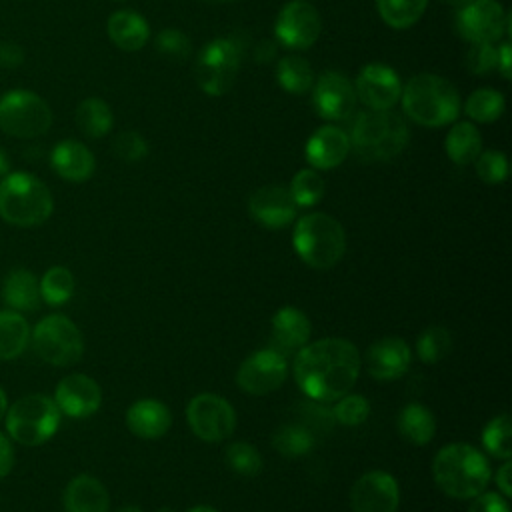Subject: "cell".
<instances>
[{"instance_id":"34","label":"cell","mask_w":512,"mask_h":512,"mask_svg":"<svg viewBox=\"0 0 512 512\" xmlns=\"http://www.w3.org/2000/svg\"><path fill=\"white\" fill-rule=\"evenodd\" d=\"M272 446L286 458H300L314 448V436L306 426L284 424L272 434Z\"/></svg>"},{"instance_id":"16","label":"cell","mask_w":512,"mask_h":512,"mask_svg":"<svg viewBox=\"0 0 512 512\" xmlns=\"http://www.w3.org/2000/svg\"><path fill=\"white\" fill-rule=\"evenodd\" d=\"M354 90L356 98L370 110H392L400 100L402 84L390 66L372 62L360 70Z\"/></svg>"},{"instance_id":"21","label":"cell","mask_w":512,"mask_h":512,"mask_svg":"<svg viewBox=\"0 0 512 512\" xmlns=\"http://www.w3.org/2000/svg\"><path fill=\"white\" fill-rule=\"evenodd\" d=\"M350 152V138L342 128L332 124L318 128L306 142L304 154L312 168L332 170L340 166Z\"/></svg>"},{"instance_id":"43","label":"cell","mask_w":512,"mask_h":512,"mask_svg":"<svg viewBox=\"0 0 512 512\" xmlns=\"http://www.w3.org/2000/svg\"><path fill=\"white\" fill-rule=\"evenodd\" d=\"M156 52L170 58V60H186L190 54V40L184 32L176 30V28H166L162 30L156 40H154Z\"/></svg>"},{"instance_id":"9","label":"cell","mask_w":512,"mask_h":512,"mask_svg":"<svg viewBox=\"0 0 512 512\" xmlns=\"http://www.w3.org/2000/svg\"><path fill=\"white\" fill-rule=\"evenodd\" d=\"M52 124L50 106L30 90H10L0 98V128L14 138H36Z\"/></svg>"},{"instance_id":"22","label":"cell","mask_w":512,"mask_h":512,"mask_svg":"<svg viewBox=\"0 0 512 512\" xmlns=\"http://www.w3.org/2000/svg\"><path fill=\"white\" fill-rule=\"evenodd\" d=\"M310 320L296 306H284L272 316V342L274 350L280 354L298 352L308 344L310 338Z\"/></svg>"},{"instance_id":"11","label":"cell","mask_w":512,"mask_h":512,"mask_svg":"<svg viewBox=\"0 0 512 512\" xmlns=\"http://www.w3.org/2000/svg\"><path fill=\"white\" fill-rule=\"evenodd\" d=\"M186 420L190 430L204 442H222L232 436L236 428V412L232 404L210 392H202L188 402Z\"/></svg>"},{"instance_id":"28","label":"cell","mask_w":512,"mask_h":512,"mask_svg":"<svg viewBox=\"0 0 512 512\" xmlns=\"http://www.w3.org/2000/svg\"><path fill=\"white\" fill-rule=\"evenodd\" d=\"M30 344V324L16 310H0V360L18 358Z\"/></svg>"},{"instance_id":"6","label":"cell","mask_w":512,"mask_h":512,"mask_svg":"<svg viewBox=\"0 0 512 512\" xmlns=\"http://www.w3.org/2000/svg\"><path fill=\"white\" fill-rule=\"evenodd\" d=\"M292 244L304 264L316 270H328L344 256L346 234L336 218L324 212H310L298 218Z\"/></svg>"},{"instance_id":"8","label":"cell","mask_w":512,"mask_h":512,"mask_svg":"<svg viewBox=\"0 0 512 512\" xmlns=\"http://www.w3.org/2000/svg\"><path fill=\"white\" fill-rule=\"evenodd\" d=\"M30 342L36 354L52 366H72L84 354L80 328L62 314L44 316L30 330Z\"/></svg>"},{"instance_id":"53","label":"cell","mask_w":512,"mask_h":512,"mask_svg":"<svg viewBox=\"0 0 512 512\" xmlns=\"http://www.w3.org/2000/svg\"><path fill=\"white\" fill-rule=\"evenodd\" d=\"M6 408H8V398H6V394H4V390H2V386H0V420H2L4 414H6Z\"/></svg>"},{"instance_id":"3","label":"cell","mask_w":512,"mask_h":512,"mask_svg":"<svg viewBox=\"0 0 512 512\" xmlns=\"http://www.w3.org/2000/svg\"><path fill=\"white\" fill-rule=\"evenodd\" d=\"M400 100L404 114L426 128L454 122L462 108L458 90L446 78L428 72L412 76L402 88Z\"/></svg>"},{"instance_id":"25","label":"cell","mask_w":512,"mask_h":512,"mask_svg":"<svg viewBox=\"0 0 512 512\" xmlns=\"http://www.w3.org/2000/svg\"><path fill=\"white\" fill-rule=\"evenodd\" d=\"M64 510L66 512H108L110 494L98 478L90 474H78L68 482L64 490Z\"/></svg>"},{"instance_id":"13","label":"cell","mask_w":512,"mask_h":512,"mask_svg":"<svg viewBox=\"0 0 512 512\" xmlns=\"http://www.w3.org/2000/svg\"><path fill=\"white\" fill-rule=\"evenodd\" d=\"M322 30L318 10L306 0H290L282 6L274 22V34L280 44L292 50L310 48Z\"/></svg>"},{"instance_id":"30","label":"cell","mask_w":512,"mask_h":512,"mask_svg":"<svg viewBox=\"0 0 512 512\" xmlns=\"http://www.w3.org/2000/svg\"><path fill=\"white\" fill-rule=\"evenodd\" d=\"M398 430L410 444L424 446L436 434L434 414L424 404L410 402L398 414Z\"/></svg>"},{"instance_id":"48","label":"cell","mask_w":512,"mask_h":512,"mask_svg":"<svg viewBox=\"0 0 512 512\" xmlns=\"http://www.w3.org/2000/svg\"><path fill=\"white\" fill-rule=\"evenodd\" d=\"M14 466V448L12 442L0 432V480L10 474Z\"/></svg>"},{"instance_id":"10","label":"cell","mask_w":512,"mask_h":512,"mask_svg":"<svg viewBox=\"0 0 512 512\" xmlns=\"http://www.w3.org/2000/svg\"><path fill=\"white\" fill-rule=\"evenodd\" d=\"M240 70V48L230 38H216L208 42L194 66V76L202 92L208 96L226 94Z\"/></svg>"},{"instance_id":"20","label":"cell","mask_w":512,"mask_h":512,"mask_svg":"<svg viewBox=\"0 0 512 512\" xmlns=\"http://www.w3.org/2000/svg\"><path fill=\"white\" fill-rule=\"evenodd\" d=\"M412 362L410 346L402 338H380L368 350L364 366L374 380H396L406 374Z\"/></svg>"},{"instance_id":"32","label":"cell","mask_w":512,"mask_h":512,"mask_svg":"<svg viewBox=\"0 0 512 512\" xmlns=\"http://www.w3.org/2000/svg\"><path fill=\"white\" fill-rule=\"evenodd\" d=\"M276 80L290 94H304L314 84V72L308 60L300 56H284L276 66Z\"/></svg>"},{"instance_id":"33","label":"cell","mask_w":512,"mask_h":512,"mask_svg":"<svg viewBox=\"0 0 512 512\" xmlns=\"http://www.w3.org/2000/svg\"><path fill=\"white\" fill-rule=\"evenodd\" d=\"M426 6L428 0H376L380 18L396 30H404L416 24Z\"/></svg>"},{"instance_id":"50","label":"cell","mask_w":512,"mask_h":512,"mask_svg":"<svg viewBox=\"0 0 512 512\" xmlns=\"http://www.w3.org/2000/svg\"><path fill=\"white\" fill-rule=\"evenodd\" d=\"M500 74L508 80L512 76V64H510V42H502L498 46V68Z\"/></svg>"},{"instance_id":"56","label":"cell","mask_w":512,"mask_h":512,"mask_svg":"<svg viewBox=\"0 0 512 512\" xmlns=\"http://www.w3.org/2000/svg\"><path fill=\"white\" fill-rule=\"evenodd\" d=\"M116 512H144L140 506H134V504H126L122 508H118Z\"/></svg>"},{"instance_id":"46","label":"cell","mask_w":512,"mask_h":512,"mask_svg":"<svg viewBox=\"0 0 512 512\" xmlns=\"http://www.w3.org/2000/svg\"><path fill=\"white\" fill-rule=\"evenodd\" d=\"M468 512H510L508 500L498 492H480L474 496Z\"/></svg>"},{"instance_id":"18","label":"cell","mask_w":512,"mask_h":512,"mask_svg":"<svg viewBox=\"0 0 512 512\" xmlns=\"http://www.w3.org/2000/svg\"><path fill=\"white\" fill-rule=\"evenodd\" d=\"M54 402L60 414L70 418H86L100 408L102 390L98 382L86 374H68L56 384Z\"/></svg>"},{"instance_id":"44","label":"cell","mask_w":512,"mask_h":512,"mask_svg":"<svg viewBox=\"0 0 512 512\" xmlns=\"http://www.w3.org/2000/svg\"><path fill=\"white\" fill-rule=\"evenodd\" d=\"M112 150L124 162H140L148 154V142L138 132L124 130L114 138Z\"/></svg>"},{"instance_id":"17","label":"cell","mask_w":512,"mask_h":512,"mask_svg":"<svg viewBox=\"0 0 512 512\" xmlns=\"http://www.w3.org/2000/svg\"><path fill=\"white\" fill-rule=\"evenodd\" d=\"M354 84L340 72H324L312 92V102L324 120H348L356 110Z\"/></svg>"},{"instance_id":"40","label":"cell","mask_w":512,"mask_h":512,"mask_svg":"<svg viewBox=\"0 0 512 512\" xmlns=\"http://www.w3.org/2000/svg\"><path fill=\"white\" fill-rule=\"evenodd\" d=\"M226 462L240 476H258L262 472V456L248 442H232L226 448Z\"/></svg>"},{"instance_id":"41","label":"cell","mask_w":512,"mask_h":512,"mask_svg":"<svg viewBox=\"0 0 512 512\" xmlns=\"http://www.w3.org/2000/svg\"><path fill=\"white\" fill-rule=\"evenodd\" d=\"M334 420H338L344 426H358L362 424L370 414V404L362 394H344L336 400V406L332 408Z\"/></svg>"},{"instance_id":"15","label":"cell","mask_w":512,"mask_h":512,"mask_svg":"<svg viewBox=\"0 0 512 512\" xmlns=\"http://www.w3.org/2000/svg\"><path fill=\"white\" fill-rule=\"evenodd\" d=\"M400 504V488L392 474L372 470L362 474L350 490L352 512H396Z\"/></svg>"},{"instance_id":"55","label":"cell","mask_w":512,"mask_h":512,"mask_svg":"<svg viewBox=\"0 0 512 512\" xmlns=\"http://www.w3.org/2000/svg\"><path fill=\"white\" fill-rule=\"evenodd\" d=\"M188 512H218V510H216V508H212V506H208V504H200V506L190 508Z\"/></svg>"},{"instance_id":"49","label":"cell","mask_w":512,"mask_h":512,"mask_svg":"<svg viewBox=\"0 0 512 512\" xmlns=\"http://www.w3.org/2000/svg\"><path fill=\"white\" fill-rule=\"evenodd\" d=\"M510 476H512V464L510 460H504V464L498 468L496 472V486L498 490L504 494V498H508L512 494V482H510Z\"/></svg>"},{"instance_id":"57","label":"cell","mask_w":512,"mask_h":512,"mask_svg":"<svg viewBox=\"0 0 512 512\" xmlns=\"http://www.w3.org/2000/svg\"><path fill=\"white\" fill-rule=\"evenodd\" d=\"M204 2H210V4H224V2H232V0H204Z\"/></svg>"},{"instance_id":"31","label":"cell","mask_w":512,"mask_h":512,"mask_svg":"<svg viewBox=\"0 0 512 512\" xmlns=\"http://www.w3.org/2000/svg\"><path fill=\"white\" fill-rule=\"evenodd\" d=\"M74 120H76V126L80 128V132L88 138L106 136L110 132L112 124H114V116H112L110 106L104 100L96 98V96L86 98L78 104Z\"/></svg>"},{"instance_id":"12","label":"cell","mask_w":512,"mask_h":512,"mask_svg":"<svg viewBox=\"0 0 512 512\" xmlns=\"http://www.w3.org/2000/svg\"><path fill=\"white\" fill-rule=\"evenodd\" d=\"M456 30L472 44H494L510 32V16L496 0H472L458 10Z\"/></svg>"},{"instance_id":"36","label":"cell","mask_w":512,"mask_h":512,"mask_svg":"<svg viewBox=\"0 0 512 512\" xmlns=\"http://www.w3.org/2000/svg\"><path fill=\"white\" fill-rule=\"evenodd\" d=\"M506 108L504 96L492 88L474 90L464 104V112L476 122H494L502 116Z\"/></svg>"},{"instance_id":"58","label":"cell","mask_w":512,"mask_h":512,"mask_svg":"<svg viewBox=\"0 0 512 512\" xmlns=\"http://www.w3.org/2000/svg\"><path fill=\"white\" fill-rule=\"evenodd\" d=\"M158 512H174V510H172V508H160Z\"/></svg>"},{"instance_id":"24","label":"cell","mask_w":512,"mask_h":512,"mask_svg":"<svg viewBox=\"0 0 512 512\" xmlns=\"http://www.w3.org/2000/svg\"><path fill=\"white\" fill-rule=\"evenodd\" d=\"M54 172L68 182H84L94 174L96 160L92 152L78 140H62L50 154Z\"/></svg>"},{"instance_id":"42","label":"cell","mask_w":512,"mask_h":512,"mask_svg":"<svg viewBox=\"0 0 512 512\" xmlns=\"http://www.w3.org/2000/svg\"><path fill=\"white\" fill-rule=\"evenodd\" d=\"M474 168L478 178L486 184H500L508 176V160L502 152L496 150L480 152L478 158L474 160Z\"/></svg>"},{"instance_id":"7","label":"cell","mask_w":512,"mask_h":512,"mask_svg":"<svg viewBox=\"0 0 512 512\" xmlns=\"http://www.w3.org/2000/svg\"><path fill=\"white\" fill-rule=\"evenodd\" d=\"M10 438L24 446H40L50 440L60 426V410L46 394L18 398L4 414Z\"/></svg>"},{"instance_id":"52","label":"cell","mask_w":512,"mask_h":512,"mask_svg":"<svg viewBox=\"0 0 512 512\" xmlns=\"http://www.w3.org/2000/svg\"><path fill=\"white\" fill-rule=\"evenodd\" d=\"M8 168H10L8 158H6V154L0 150V176H6V174H8Z\"/></svg>"},{"instance_id":"45","label":"cell","mask_w":512,"mask_h":512,"mask_svg":"<svg viewBox=\"0 0 512 512\" xmlns=\"http://www.w3.org/2000/svg\"><path fill=\"white\" fill-rule=\"evenodd\" d=\"M466 66L474 74H488L498 68V48L494 44H472L466 52Z\"/></svg>"},{"instance_id":"39","label":"cell","mask_w":512,"mask_h":512,"mask_svg":"<svg viewBox=\"0 0 512 512\" xmlns=\"http://www.w3.org/2000/svg\"><path fill=\"white\" fill-rule=\"evenodd\" d=\"M290 194L296 202V206H314L324 196V180L314 168L298 170L296 176L290 182Z\"/></svg>"},{"instance_id":"14","label":"cell","mask_w":512,"mask_h":512,"mask_svg":"<svg viewBox=\"0 0 512 512\" xmlns=\"http://www.w3.org/2000/svg\"><path fill=\"white\" fill-rule=\"evenodd\" d=\"M286 356L274 348L252 352L236 372V384L252 396H264L280 388L286 380Z\"/></svg>"},{"instance_id":"35","label":"cell","mask_w":512,"mask_h":512,"mask_svg":"<svg viewBox=\"0 0 512 512\" xmlns=\"http://www.w3.org/2000/svg\"><path fill=\"white\" fill-rule=\"evenodd\" d=\"M74 294V276L64 266H52L40 280V296L50 306L66 304Z\"/></svg>"},{"instance_id":"4","label":"cell","mask_w":512,"mask_h":512,"mask_svg":"<svg viewBox=\"0 0 512 512\" xmlns=\"http://www.w3.org/2000/svg\"><path fill=\"white\" fill-rule=\"evenodd\" d=\"M348 138L362 162H388L406 148L410 132L400 114L368 108L356 114Z\"/></svg>"},{"instance_id":"26","label":"cell","mask_w":512,"mask_h":512,"mask_svg":"<svg viewBox=\"0 0 512 512\" xmlns=\"http://www.w3.org/2000/svg\"><path fill=\"white\" fill-rule=\"evenodd\" d=\"M2 300L10 310L32 312L40 306V280L26 268H14L2 282Z\"/></svg>"},{"instance_id":"47","label":"cell","mask_w":512,"mask_h":512,"mask_svg":"<svg viewBox=\"0 0 512 512\" xmlns=\"http://www.w3.org/2000/svg\"><path fill=\"white\" fill-rule=\"evenodd\" d=\"M24 60V52L18 44L14 42H4L0 44V66L4 68H16Z\"/></svg>"},{"instance_id":"23","label":"cell","mask_w":512,"mask_h":512,"mask_svg":"<svg viewBox=\"0 0 512 512\" xmlns=\"http://www.w3.org/2000/svg\"><path fill=\"white\" fill-rule=\"evenodd\" d=\"M172 424V414L168 406L154 398H144L134 402L126 412L128 430L144 440H156L168 432Z\"/></svg>"},{"instance_id":"29","label":"cell","mask_w":512,"mask_h":512,"mask_svg":"<svg viewBox=\"0 0 512 512\" xmlns=\"http://www.w3.org/2000/svg\"><path fill=\"white\" fill-rule=\"evenodd\" d=\"M444 148L454 164L466 166L472 164L482 152V136L472 122H458L450 128Z\"/></svg>"},{"instance_id":"51","label":"cell","mask_w":512,"mask_h":512,"mask_svg":"<svg viewBox=\"0 0 512 512\" xmlns=\"http://www.w3.org/2000/svg\"><path fill=\"white\" fill-rule=\"evenodd\" d=\"M276 54V48H274V44H270V42H260V46L256 48V58L260 60V62H268L272 56Z\"/></svg>"},{"instance_id":"38","label":"cell","mask_w":512,"mask_h":512,"mask_svg":"<svg viewBox=\"0 0 512 512\" xmlns=\"http://www.w3.org/2000/svg\"><path fill=\"white\" fill-rule=\"evenodd\" d=\"M452 348V334L444 326H428L416 340L418 358L424 364L440 362Z\"/></svg>"},{"instance_id":"54","label":"cell","mask_w":512,"mask_h":512,"mask_svg":"<svg viewBox=\"0 0 512 512\" xmlns=\"http://www.w3.org/2000/svg\"><path fill=\"white\" fill-rule=\"evenodd\" d=\"M440 2H444V4H448V6H454V8H464L466 4H470L472 0H440Z\"/></svg>"},{"instance_id":"5","label":"cell","mask_w":512,"mask_h":512,"mask_svg":"<svg viewBox=\"0 0 512 512\" xmlns=\"http://www.w3.org/2000/svg\"><path fill=\"white\" fill-rule=\"evenodd\" d=\"M48 186L28 172H10L0 182V218L12 226H38L52 214Z\"/></svg>"},{"instance_id":"2","label":"cell","mask_w":512,"mask_h":512,"mask_svg":"<svg viewBox=\"0 0 512 512\" xmlns=\"http://www.w3.org/2000/svg\"><path fill=\"white\" fill-rule=\"evenodd\" d=\"M436 486L450 498L468 500L486 490L492 470L486 456L462 442L442 446L432 462Z\"/></svg>"},{"instance_id":"37","label":"cell","mask_w":512,"mask_h":512,"mask_svg":"<svg viewBox=\"0 0 512 512\" xmlns=\"http://www.w3.org/2000/svg\"><path fill=\"white\" fill-rule=\"evenodd\" d=\"M510 434H512V426H510L508 414H500L492 418L482 430V444L486 452L498 460H510L512 456Z\"/></svg>"},{"instance_id":"27","label":"cell","mask_w":512,"mask_h":512,"mask_svg":"<svg viewBox=\"0 0 512 512\" xmlns=\"http://www.w3.org/2000/svg\"><path fill=\"white\" fill-rule=\"evenodd\" d=\"M110 40L126 52L140 50L150 36L148 22L134 10H118L108 18L106 24Z\"/></svg>"},{"instance_id":"19","label":"cell","mask_w":512,"mask_h":512,"mask_svg":"<svg viewBox=\"0 0 512 512\" xmlns=\"http://www.w3.org/2000/svg\"><path fill=\"white\" fill-rule=\"evenodd\" d=\"M248 212L258 224L266 228H284L296 218L298 206L288 188L270 184L252 192L248 200Z\"/></svg>"},{"instance_id":"1","label":"cell","mask_w":512,"mask_h":512,"mask_svg":"<svg viewBox=\"0 0 512 512\" xmlns=\"http://www.w3.org/2000/svg\"><path fill=\"white\" fill-rule=\"evenodd\" d=\"M362 358L346 338H322L306 344L294 358V380L314 402H334L358 380Z\"/></svg>"}]
</instances>
